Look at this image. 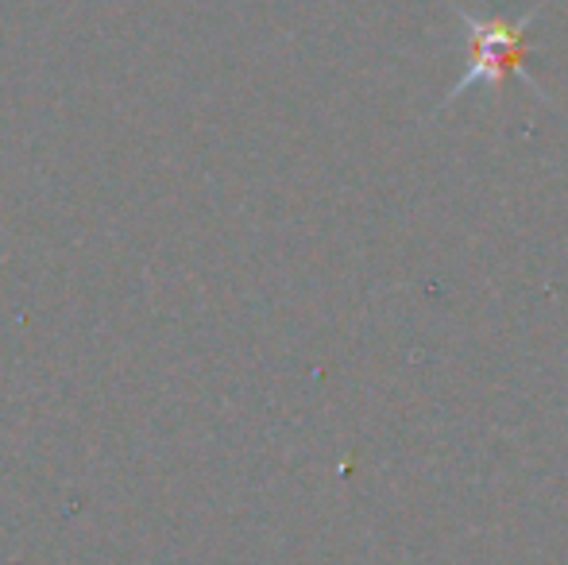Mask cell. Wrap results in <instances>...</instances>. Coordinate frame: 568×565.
Returning a JSON list of instances; mask_svg holds the SVG:
<instances>
[{
	"mask_svg": "<svg viewBox=\"0 0 568 565\" xmlns=\"http://www.w3.org/2000/svg\"><path fill=\"white\" fill-rule=\"evenodd\" d=\"M449 8L456 12L464 28V39H468V59H464V74L456 78V85L442 98V109H449L456 98H464L476 85H487V90H499L510 74H518L541 101H549V93L541 90V82L530 74L526 67V31H530L538 8L523 12V20H503V16H476L471 8H464L460 0H449Z\"/></svg>",
	"mask_w": 568,
	"mask_h": 565,
	"instance_id": "1",
	"label": "cell"
}]
</instances>
